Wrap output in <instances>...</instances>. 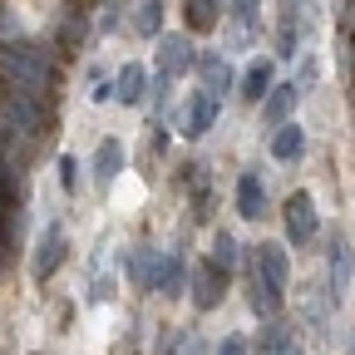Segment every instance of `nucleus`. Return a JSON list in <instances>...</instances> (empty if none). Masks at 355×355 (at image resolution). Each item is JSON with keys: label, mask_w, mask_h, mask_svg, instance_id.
I'll list each match as a JSON object with an SVG mask.
<instances>
[{"label": "nucleus", "mask_w": 355, "mask_h": 355, "mask_svg": "<svg viewBox=\"0 0 355 355\" xmlns=\"http://www.w3.org/2000/svg\"><path fill=\"white\" fill-rule=\"evenodd\" d=\"M0 69L10 79V94H25V99H40L44 84H50V60L40 50H6L0 55Z\"/></svg>", "instance_id": "obj_1"}, {"label": "nucleus", "mask_w": 355, "mask_h": 355, "mask_svg": "<svg viewBox=\"0 0 355 355\" xmlns=\"http://www.w3.org/2000/svg\"><path fill=\"white\" fill-rule=\"evenodd\" d=\"M198 69V50L183 30H163L158 35V79H178Z\"/></svg>", "instance_id": "obj_2"}, {"label": "nucleus", "mask_w": 355, "mask_h": 355, "mask_svg": "<svg viewBox=\"0 0 355 355\" xmlns=\"http://www.w3.org/2000/svg\"><path fill=\"white\" fill-rule=\"evenodd\" d=\"M217 114H222V99L217 94H188V104L173 114V123H178V133H183V139H202V133L217 123Z\"/></svg>", "instance_id": "obj_3"}, {"label": "nucleus", "mask_w": 355, "mask_h": 355, "mask_svg": "<svg viewBox=\"0 0 355 355\" xmlns=\"http://www.w3.org/2000/svg\"><path fill=\"white\" fill-rule=\"evenodd\" d=\"M282 217H286V242H296V247H306L311 237L321 232V217H316V198L311 193H291L286 198V207H282Z\"/></svg>", "instance_id": "obj_4"}, {"label": "nucleus", "mask_w": 355, "mask_h": 355, "mask_svg": "<svg viewBox=\"0 0 355 355\" xmlns=\"http://www.w3.org/2000/svg\"><path fill=\"white\" fill-rule=\"evenodd\" d=\"M123 272L128 282L139 286V291H158V277H163V252L153 242H139V247H128V261H123Z\"/></svg>", "instance_id": "obj_5"}, {"label": "nucleus", "mask_w": 355, "mask_h": 355, "mask_svg": "<svg viewBox=\"0 0 355 355\" xmlns=\"http://www.w3.org/2000/svg\"><path fill=\"white\" fill-rule=\"evenodd\" d=\"M64 252H69V237H64L60 222H50V227H44V237H40V247H35L30 277H35V282H50V277H55V266L64 261Z\"/></svg>", "instance_id": "obj_6"}, {"label": "nucleus", "mask_w": 355, "mask_h": 355, "mask_svg": "<svg viewBox=\"0 0 355 355\" xmlns=\"http://www.w3.org/2000/svg\"><path fill=\"white\" fill-rule=\"evenodd\" d=\"M326 277H331V301H345L350 277H355V252H350V242L340 232L331 237V252H326Z\"/></svg>", "instance_id": "obj_7"}, {"label": "nucleus", "mask_w": 355, "mask_h": 355, "mask_svg": "<svg viewBox=\"0 0 355 355\" xmlns=\"http://www.w3.org/2000/svg\"><path fill=\"white\" fill-rule=\"evenodd\" d=\"M114 104H123V109H144L148 104V69L139 60H128L114 74Z\"/></svg>", "instance_id": "obj_8"}, {"label": "nucleus", "mask_w": 355, "mask_h": 355, "mask_svg": "<svg viewBox=\"0 0 355 355\" xmlns=\"http://www.w3.org/2000/svg\"><path fill=\"white\" fill-rule=\"evenodd\" d=\"M252 272H261L272 286H282V291H286V277H291L286 242H261V247H252Z\"/></svg>", "instance_id": "obj_9"}, {"label": "nucleus", "mask_w": 355, "mask_h": 355, "mask_svg": "<svg viewBox=\"0 0 355 355\" xmlns=\"http://www.w3.org/2000/svg\"><path fill=\"white\" fill-rule=\"evenodd\" d=\"M188 291H193V306H198V311H217L222 291H227V277H222L212 261H202L198 272L188 277Z\"/></svg>", "instance_id": "obj_10"}, {"label": "nucleus", "mask_w": 355, "mask_h": 355, "mask_svg": "<svg viewBox=\"0 0 355 355\" xmlns=\"http://www.w3.org/2000/svg\"><path fill=\"white\" fill-rule=\"evenodd\" d=\"M198 79H202V94H227V89L237 84V69H232V60L227 55H198Z\"/></svg>", "instance_id": "obj_11"}, {"label": "nucleus", "mask_w": 355, "mask_h": 355, "mask_svg": "<svg viewBox=\"0 0 355 355\" xmlns=\"http://www.w3.org/2000/svg\"><path fill=\"white\" fill-rule=\"evenodd\" d=\"M237 217H247V222L266 217V188H261V173L257 168L237 173Z\"/></svg>", "instance_id": "obj_12"}, {"label": "nucleus", "mask_w": 355, "mask_h": 355, "mask_svg": "<svg viewBox=\"0 0 355 355\" xmlns=\"http://www.w3.org/2000/svg\"><path fill=\"white\" fill-rule=\"evenodd\" d=\"M282 286H272V282H266L261 272H247V306L257 311V316L261 321H277V311H282Z\"/></svg>", "instance_id": "obj_13"}, {"label": "nucleus", "mask_w": 355, "mask_h": 355, "mask_svg": "<svg viewBox=\"0 0 355 355\" xmlns=\"http://www.w3.org/2000/svg\"><path fill=\"white\" fill-rule=\"evenodd\" d=\"M237 84H242V99H247V104H261V99L277 89V79H272V60H252V64L237 74Z\"/></svg>", "instance_id": "obj_14"}, {"label": "nucleus", "mask_w": 355, "mask_h": 355, "mask_svg": "<svg viewBox=\"0 0 355 355\" xmlns=\"http://www.w3.org/2000/svg\"><path fill=\"white\" fill-rule=\"evenodd\" d=\"M296 99H301V89H296V84H277L272 94L261 99V123H272V128L291 123V109H296Z\"/></svg>", "instance_id": "obj_15"}, {"label": "nucleus", "mask_w": 355, "mask_h": 355, "mask_svg": "<svg viewBox=\"0 0 355 355\" xmlns=\"http://www.w3.org/2000/svg\"><path fill=\"white\" fill-rule=\"evenodd\" d=\"M301 153H306V128H301V123L272 128V158H277V163H301Z\"/></svg>", "instance_id": "obj_16"}, {"label": "nucleus", "mask_w": 355, "mask_h": 355, "mask_svg": "<svg viewBox=\"0 0 355 355\" xmlns=\"http://www.w3.org/2000/svg\"><path fill=\"white\" fill-rule=\"evenodd\" d=\"M119 173H123V144H119V139H104V144L94 148V183L109 188Z\"/></svg>", "instance_id": "obj_17"}, {"label": "nucleus", "mask_w": 355, "mask_h": 355, "mask_svg": "<svg viewBox=\"0 0 355 355\" xmlns=\"http://www.w3.org/2000/svg\"><path fill=\"white\" fill-rule=\"evenodd\" d=\"M158 291H163V296H183V291H188V261H183V252H163Z\"/></svg>", "instance_id": "obj_18"}, {"label": "nucleus", "mask_w": 355, "mask_h": 355, "mask_svg": "<svg viewBox=\"0 0 355 355\" xmlns=\"http://www.w3.org/2000/svg\"><path fill=\"white\" fill-rule=\"evenodd\" d=\"M227 0H183V15H188V30H217Z\"/></svg>", "instance_id": "obj_19"}, {"label": "nucleus", "mask_w": 355, "mask_h": 355, "mask_svg": "<svg viewBox=\"0 0 355 355\" xmlns=\"http://www.w3.org/2000/svg\"><path fill=\"white\" fill-rule=\"evenodd\" d=\"M222 277H232L237 272V261H242V247H237V237L232 232H212V257H207Z\"/></svg>", "instance_id": "obj_20"}, {"label": "nucleus", "mask_w": 355, "mask_h": 355, "mask_svg": "<svg viewBox=\"0 0 355 355\" xmlns=\"http://www.w3.org/2000/svg\"><path fill=\"white\" fill-rule=\"evenodd\" d=\"M133 30H139V40H158L163 35V0H139Z\"/></svg>", "instance_id": "obj_21"}, {"label": "nucleus", "mask_w": 355, "mask_h": 355, "mask_svg": "<svg viewBox=\"0 0 355 355\" xmlns=\"http://www.w3.org/2000/svg\"><path fill=\"white\" fill-rule=\"evenodd\" d=\"M301 40H306V25H296V20H282V30H277V60H296Z\"/></svg>", "instance_id": "obj_22"}, {"label": "nucleus", "mask_w": 355, "mask_h": 355, "mask_svg": "<svg viewBox=\"0 0 355 355\" xmlns=\"http://www.w3.org/2000/svg\"><path fill=\"white\" fill-rule=\"evenodd\" d=\"M291 345V336H286V326L282 321H266V331L257 336V355H282Z\"/></svg>", "instance_id": "obj_23"}, {"label": "nucleus", "mask_w": 355, "mask_h": 355, "mask_svg": "<svg viewBox=\"0 0 355 355\" xmlns=\"http://www.w3.org/2000/svg\"><path fill=\"white\" fill-rule=\"evenodd\" d=\"M55 173H60V188H64V193H74V188H79V163H74V153H60Z\"/></svg>", "instance_id": "obj_24"}, {"label": "nucleus", "mask_w": 355, "mask_h": 355, "mask_svg": "<svg viewBox=\"0 0 355 355\" xmlns=\"http://www.w3.org/2000/svg\"><path fill=\"white\" fill-rule=\"evenodd\" d=\"M212 355H252V350H247V340H242V336H222Z\"/></svg>", "instance_id": "obj_25"}, {"label": "nucleus", "mask_w": 355, "mask_h": 355, "mask_svg": "<svg viewBox=\"0 0 355 355\" xmlns=\"http://www.w3.org/2000/svg\"><path fill=\"white\" fill-rule=\"evenodd\" d=\"M114 99V79H99L94 74V104H109Z\"/></svg>", "instance_id": "obj_26"}, {"label": "nucleus", "mask_w": 355, "mask_h": 355, "mask_svg": "<svg viewBox=\"0 0 355 355\" xmlns=\"http://www.w3.org/2000/svg\"><path fill=\"white\" fill-rule=\"evenodd\" d=\"M158 355H178V336H168V340L158 345Z\"/></svg>", "instance_id": "obj_27"}, {"label": "nucleus", "mask_w": 355, "mask_h": 355, "mask_svg": "<svg viewBox=\"0 0 355 355\" xmlns=\"http://www.w3.org/2000/svg\"><path fill=\"white\" fill-rule=\"evenodd\" d=\"M227 10H257V0H227Z\"/></svg>", "instance_id": "obj_28"}, {"label": "nucleus", "mask_w": 355, "mask_h": 355, "mask_svg": "<svg viewBox=\"0 0 355 355\" xmlns=\"http://www.w3.org/2000/svg\"><path fill=\"white\" fill-rule=\"evenodd\" d=\"M282 355H306V350H301V345H296V340H291V345H286V350H282Z\"/></svg>", "instance_id": "obj_29"}]
</instances>
